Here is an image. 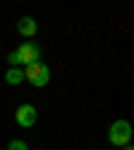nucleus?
Masks as SVG:
<instances>
[{"label": "nucleus", "mask_w": 134, "mask_h": 150, "mask_svg": "<svg viewBox=\"0 0 134 150\" xmlns=\"http://www.w3.org/2000/svg\"><path fill=\"white\" fill-rule=\"evenodd\" d=\"M32 62H40V51H38V46H32V43H22L16 51H11L8 54V64L11 67H16V64H32Z\"/></svg>", "instance_id": "f257e3e1"}, {"label": "nucleus", "mask_w": 134, "mask_h": 150, "mask_svg": "<svg viewBox=\"0 0 134 150\" xmlns=\"http://www.w3.org/2000/svg\"><path fill=\"white\" fill-rule=\"evenodd\" d=\"M24 81H30L32 86H48V81H51V70L43 64V62H32V64H27L24 67Z\"/></svg>", "instance_id": "f03ea898"}, {"label": "nucleus", "mask_w": 134, "mask_h": 150, "mask_svg": "<svg viewBox=\"0 0 134 150\" xmlns=\"http://www.w3.org/2000/svg\"><path fill=\"white\" fill-rule=\"evenodd\" d=\"M110 142L116 145V147H126L129 145V139H131V126H129V121H116L110 126Z\"/></svg>", "instance_id": "7ed1b4c3"}, {"label": "nucleus", "mask_w": 134, "mask_h": 150, "mask_svg": "<svg viewBox=\"0 0 134 150\" xmlns=\"http://www.w3.org/2000/svg\"><path fill=\"white\" fill-rule=\"evenodd\" d=\"M38 121V110L32 105H19L16 107V123L24 126V129H32V123Z\"/></svg>", "instance_id": "20e7f679"}, {"label": "nucleus", "mask_w": 134, "mask_h": 150, "mask_svg": "<svg viewBox=\"0 0 134 150\" xmlns=\"http://www.w3.org/2000/svg\"><path fill=\"white\" fill-rule=\"evenodd\" d=\"M16 32L22 35V38H32L38 32V22L32 16H24V19H19V24H16Z\"/></svg>", "instance_id": "39448f33"}, {"label": "nucleus", "mask_w": 134, "mask_h": 150, "mask_svg": "<svg viewBox=\"0 0 134 150\" xmlns=\"http://www.w3.org/2000/svg\"><path fill=\"white\" fill-rule=\"evenodd\" d=\"M6 81L11 83V86H19L24 81V70H19V67H8V72H6Z\"/></svg>", "instance_id": "423d86ee"}, {"label": "nucleus", "mask_w": 134, "mask_h": 150, "mask_svg": "<svg viewBox=\"0 0 134 150\" xmlns=\"http://www.w3.org/2000/svg\"><path fill=\"white\" fill-rule=\"evenodd\" d=\"M8 150H27V142H22V139H11V142H8Z\"/></svg>", "instance_id": "0eeeda50"}, {"label": "nucleus", "mask_w": 134, "mask_h": 150, "mask_svg": "<svg viewBox=\"0 0 134 150\" xmlns=\"http://www.w3.org/2000/svg\"><path fill=\"white\" fill-rule=\"evenodd\" d=\"M123 150H131V147H129V145H126V147H123Z\"/></svg>", "instance_id": "6e6552de"}]
</instances>
